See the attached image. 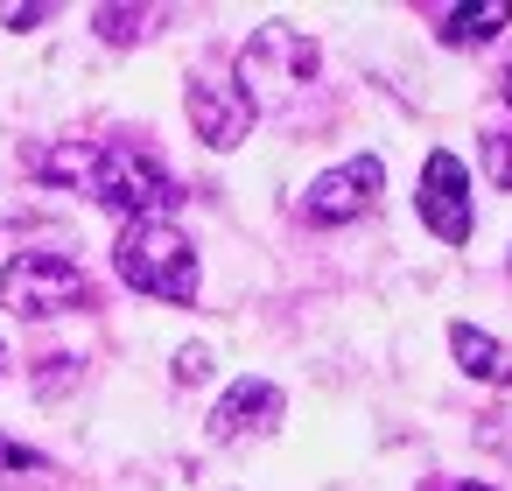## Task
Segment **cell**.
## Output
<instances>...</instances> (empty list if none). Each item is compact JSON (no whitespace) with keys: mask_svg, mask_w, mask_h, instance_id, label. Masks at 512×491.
Listing matches in <instances>:
<instances>
[{"mask_svg":"<svg viewBox=\"0 0 512 491\" xmlns=\"http://www.w3.org/2000/svg\"><path fill=\"white\" fill-rule=\"evenodd\" d=\"M204 372H211V351H204V344H183V351H176V379L190 386V379H204Z\"/></svg>","mask_w":512,"mask_h":491,"instance_id":"cell-13","label":"cell"},{"mask_svg":"<svg viewBox=\"0 0 512 491\" xmlns=\"http://www.w3.org/2000/svg\"><path fill=\"white\" fill-rule=\"evenodd\" d=\"M281 421V386L274 379H239L218 407H211V435L218 442H239V435H260Z\"/></svg>","mask_w":512,"mask_h":491,"instance_id":"cell-8","label":"cell"},{"mask_svg":"<svg viewBox=\"0 0 512 491\" xmlns=\"http://www.w3.org/2000/svg\"><path fill=\"white\" fill-rule=\"evenodd\" d=\"M0 372H8V351H0Z\"/></svg>","mask_w":512,"mask_h":491,"instance_id":"cell-17","label":"cell"},{"mask_svg":"<svg viewBox=\"0 0 512 491\" xmlns=\"http://www.w3.org/2000/svg\"><path fill=\"white\" fill-rule=\"evenodd\" d=\"M0 302H8L15 316H64V309L92 302V281L64 253H15L8 267H0Z\"/></svg>","mask_w":512,"mask_h":491,"instance_id":"cell-4","label":"cell"},{"mask_svg":"<svg viewBox=\"0 0 512 491\" xmlns=\"http://www.w3.org/2000/svg\"><path fill=\"white\" fill-rule=\"evenodd\" d=\"M484 176H491L498 190H512V127H491V134H484Z\"/></svg>","mask_w":512,"mask_h":491,"instance_id":"cell-11","label":"cell"},{"mask_svg":"<svg viewBox=\"0 0 512 491\" xmlns=\"http://www.w3.org/2000/svg\"><path fill=\"white\" fill-rule=\"evenodd\" d=\"M379 183H386L379 155H351L344 169H330V176H316V183H309L302 211H309V225H351V218H365V211H372Z\"/></svg>","mask_w":512,"mask_h":491,"instance_id":"cell-5","label":"cell"},{"mask_svg":"<svg viewBox=\"0 0 512 491\" xmlns=\"http://www.w3.org/2000/svg\"><path fill=\"white\" fill-rule=\"evenodd\" d=\"M92 22H99V36H106V43H134V36H141L134 22H148V15H134V8H99Z\"/></svg>","mask_w":512,"mask_h":491,"instance_id":"cell-12","label":"cell"},{"mask_svg":"<svg viewBox=\"0 0 512 491\" xmlns=\"http://www.w3.org/2000/svg\"><path fill=\"white\" fill-rule=\"evenodd\" d=\"M92 197L106 204V211H127V218H162L169 204H183V190H176V176L148 155V148H127V141H106V148H92Z\"/></svg>","mask_w":512,"mask_h":491,"instance_id":"cell-2","label":"cell"},{"mask_svg":"<svg viewBox=\"0 0 512 491\" xmlns=\"http://www.w3.org/2000/svg\"><path fill=\"white\" fill-rule=\"evenodd\" d=\"M449 351H456V365H463L470 379H484V386H512V344L484 337L477 323H449Z\"/></svg>","mask_w":512,"mask_h":491,"instance_id":"cell-9","label":"cell"},{"mask_svg":"<svg viewBox=\"0 0 512 491\" xmlns=\"http://www.w3.org/2000/svg\"><path fill=\"white\" fill-rule=\"evenodd\" d=\"M0 22H8V29H36V22H50V8H0Z\"/></svg>","mask_w":512,"mask_h":491,"instance_id":"cell-14","label":"cell"},{"mask_svg":"<svg viewBox=\"0 0 512 491\" xmlns=\"http://www.w3.org/2000/svg\"><path fill=\"white\" fill-rule=\"evenodd\" d=\"M512 22V0H477V8H449L442 15V43H491Z\"/></svg>","mask_w":512,"mask_h":491,"instance_id":"cell-10","label":"cell"},{"mask_svg":"<svg viewBox=\"0 0 512 491\" xmlns=\"http://www.w3.org/2000/svg\"><path fill=\"white\" fill-rule=\"evenodd\" d=\"M505 99H512V64H505Z\"/></svg>","mask_w":512,"mask_h":491,"instance_id":"cell-16","label":"cell"},{"mask_svg":"<svg viewBox=\"0 0 512 491\" xmlns=\"http://www.w3.org/2000/svg\"><path fill=\"white\" fill-rule=\"evenodd\" d=\"M190 127L204 148H239L246 127H253V99L232 85V78H190Z\"/></svg>","mask_w":512,"mask_h":491,"instance_id":"cell-7","label":"cell"},{"mask_svg":"<svg viewBox=\"0 0 512 491\" xmlns=\"http://www.w3.org/2000/svg\"><path fill=\"white\" fill-rule=\"evenodd\" d=\"M449 491H491V484H449Z\"/></svg>","mask_w":512,"mask_h":491,"instance_id":"cell-15","label":"cell"},{"mask_svg":"<svg viewBox=\"0 0 512 491\" xmlns=\"http://www.w3.org/2000/svg\"><path fill=\"white\" fill-rule=\"evenodd\" d=\"M113 267L127 288H141L155 302H197V246L169 218H134L113 246Z\"/></svg>","mask_w":512,"mask_h":491,"instance_id":"cell-1","label":"cell"},{"mask_svg":"<svg viewBox=\"0 0 512 491\" xmlns=\"http://www.w3.org/2000/svg\"><path fill=\"white\" fill-rule=\"evenodd\" d=\"M309 78H316V43H309L302 29H281V22H274V29H260V36L239 50V78H232V85H239V92L253 99V113H260V106L302 92Z\"/></svg>","mask_w":512,"mask_h":491,"instance_id":"cell-3","label":"cell"},{"mask_svg":"<svg viewBox=\"0 0 512 491\" xmlns=\"http://www.w3.org/2000/svg\"><path fill=\"white\" fill-rule=\"evenodd\" d=\"M421 225L442 239V246H463L470 239V176L449 148H435L421 162Z\"/></svg>","mask_w":512,"mask_h":491,"instance_id":"cell-6","label":"cell"}]
</instances>
